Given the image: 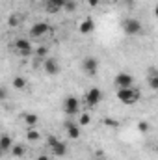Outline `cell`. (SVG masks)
Wrapping results in <instances>:
<instances>
[{
    "label": "cell",
    "instance_id": "obj_1",
    "mask_svg": "<svg viewBox=\"0 0 158 160\" xmlns=\"http://www.w3.org/2000/svg\"><path fill=\"white\" fill-rule=\"evenodd\" d=\"M141 97V91L138 88H119L117 89V99L123 104H136Z\"/></svg>",
    "mask_w": 158,
    "mask_h": 160
},
{
    "label": "cell",
    "instance_id": "obj_2",
    "mask_svg": "<svg viewBox=\"0 0 158 160\" xmlns=\"http://www.w3.org/2000/svg\"><path fill=\"white\" fill-rule=\"evenodd\" d=\"M141 30H143V26H141V21L140 19L130 17V19H125L123 21V32L126 36H140Z\"/></svg>",
    "mask_w": 158,
    "mask_h": 160
},
{
    "label": "cell",
    "instance_id": "obj_3",
    "mask_svg": "<svg viewBox=\"0 0 158 160\" xmlns=\"http://www.w3.org/2000/svg\"><path fill=\"white\" fill-rule=\"evenodd\" d=\"M63 112L67 114V116H77L80 112V102L77 97H73V95H69V97H65V101H63Z\"/></svg>",
    "mask_w": 158,
    "mask_h": 160
},
{
    "label": "cell",
    "instance_id": "obj_4",
    "mask_svg": "<svg viewBox=\"0 0 158 160\" xmlns=\"http://www.w3.org/2000/svg\"><path fill=\"white\" fill-rule=\"evenodd\" d=\"M13 47H15V50H17L21 56H30V54L34 52L32 41H30V39H24V38H19V39H15Z\"/></svg>",
    "mask_w": 158,
    "mask_h": 160
},
{
    "label": "cell",
    "instance_id": "obj_5",
    "mask_svg": "<svg viewBox=\"0 0 158 160\" xmlns=\"http://www.w3.org/2000/svg\"><path fill=\"white\" fill-rule=\"evenodd\" d=\"M101 101H102V91H101L99 88H89V89L86 91V104H87L89 108L97 106Z\"/></svg>",
    "mask_w": 158,
    "mask_h": 160
},
{
    "label": "cell",
    "instance_id": "obj_6",
    "mask_svg": "<svg viewBox=\"0 0 158 160\" xmlns=\"http://www.w3.org/2000/svg\"><path fill=\"white\" fill-rule=\"evenodd\" d=\"M82 69L86 71V75L95 77L97 71H99V62H97V58H91V56L84 58V60H82Z\"/></svg>",
    "mask_w": 158,
    "mask_h": 160
},
{
    "label": "cell",
    "instance_id": "obj_7",
    "mask_svg": "<svg viewBox=\"0 0 158 160\" xmlns=\"http://www.w3.org/2000/svg\"><path fill=\"white\" fill-rule=\"evenodd\" d=\"M50 32V26H48V22H45V21H41V22H36L32 28H30V38H36V39H39L43 36H47Z\"/></svg>",
    "mask_w": 158,
    "mask_h": 160
},
{
    "label": "cell",
    "instance_id": "obj_8",
    "mask_svg": "<svg viewBox=\"0 0 158 160\" xmlns=\"http://www.w3.org/2000/svg\"><path fill=\"white\" fill-rule=\"evenodd\" d=\"M114 84H116V88H132V84H134V78H132V75H128V73H117L116 75V78H114Z\"/></svg>",
    "mask_w": 158,
    "mask_h": 160
},
{
    "label": "cell",
    "instance_id": "obj_9",
    "mask_svg": "<svg viewBox=\"0 0 158 160\" xmlns=\"http://www.w3.org/2000/svg\"><path fill=\"white\" fill-rule=\"evenodd\" d=\"M43 69H45V73H47V75L54 77V75H58V73H60V63H58V60H56V58H47V60L43 62Z\"/></svg>",
    "mask_w": 158,
    "mask_h": 160
},
{
    "label": "cell",
    "instance_id": "obj_10",
    "mask_svg": "<svg viewBox=\"0 0 158 160\" xmlns=\"http://www.w3.org/2000/svg\"><path fill=\"white\" fill-rule=\"evenodd\" d=\"M65 130H67V136L69 140H78L80 138V125L78 123H73V121H65Z\"/></svg>",
    "mask_w": 158,
    "mask_h": 160
},
{
    "label": "cell",
    "instance_id": "obj_11",
    "mask_svg": "<svg viewBox=\"0 0 158 160\" xmlns=\"http://www.w3.org/2000/svg\"><path fill=\"white\" fill-rule=\"evenodd\" d=\"M93 30H95V21H93L91 17L84 19V21H82V22L78 24V32L82 34V36H89Z\"/></svg>",
    "mask_w": 158,
    "mask_h": 160
},
{
    "label": "cell",
    "instance_id": "obj_12",
    "mask_svg": "<svg viewBox=\"0 0 158 160\" xmlns=\"http://www.w3.org/2000/svg\"><path fill=\"white\" fill-rule=\"evenodd\" d=\"M13 145H15V143H13L11 136H9V134H2V138H0V151H2V153H7V151H11Z\"/></svg>",
    "mask_w": 158,
    "mask_h": 160
},
{
    "label": "cell",
    "instance_id": "obj_13",
    "mask_svg": "<svg viewBox=\"0 0 158 160\" xmlns=\"http://www.w3.org/2000/svg\"><path fill=\"white\" fill-rule=\"evenodd\" d=\"M50 151H52V155H54V157L62 158V157H65V155H67V145H65V143L60 140V142H58L54 147H50Z\"/></svg>",
    "mask_w": 158,
    "mask_h": 160
},
{
    "label": "cell",
    "instance_id": "obj_14",
    "mask_svg": "<svg viewBox=\"0 0 158 160\" xmlns=\"http://www.w3.org/2000/svg\"><path fill=\"white\" fill-rule=\"evenodd\" d=\"M147 84H149L151 89L158 91V71H151V73L147 75Z\"/></svg>",
    "mask_w": 158,
    "mask_h": 160
},
{
    "label": "cell",
    "instance_id": "obj_15",
    "mask_svg": "<svg viewBox=\"0 0 158 160\" xmlns=\"http://www.w3.org/2000/svg\"><path fill=\"white\" fill-rule=\"evenodd\" d=\"M22 121L26 123V127H28V128H34V127L37 125L39 118H37L36 114H24V116H22Z\"/></svg>",
    "mask_w": 158,
    "mask_h": 160
},
{
    "label": "cell",
    "instance_id": "obj_16",
    "mask_svg": "<svg viewBox=\"0 0 158 160\" xmlns=\"http://www.w3.org/2000/svg\"><path fill=\"white\" fill-rule=\"evenodd\" d=\"M11 155H13L15 158H22V157L26 155V147L21 145V143H15V145L11 147Z\"/></svg>",
    "mask_w": 158,
    "mask_h": 160
},
{
    "label": "cell",
    "instance_id": "obj_17",
    "mask_svg": "<svg viewBox=\"0 0 158 160\" xmlns=\"http://www.w3.org/2000/svg\"><path fill=\"white\" fill-rule=\"evenodd\" d=\"M26 84H28V82H26L24 77H13V88H15V89H24Z\"/></svg>",
    "mask_w": 158,
    "mask_h": 160
},
{
    "label": "cell",
    "instance_id": "obj_18",
    "mask_svg": "<svg viewBox=\"0 0 158 160\" xmlns=\"http://www.w3.org/2000/svg\"><path fill=\"white\" fill-rule=\"evenodd\" d=\"M26 140H30V142H39L41 134L36 128H28V130H26Z\"/></svg>",
    "mask_w": 158,
    "mask_h": 160
},
{
    "label": "cell",
    "instance_id": "obj_19",
    "mask_svg": "<svg viewBox=\"0 0 158 160\" xmlns=\"http://www.w3.org/2000/svg\"><path fill=\"white\" fill-rule=\"evenodd\" d=\"M89 123H91V116H89L87 112L80 114V119H78V125H80V127H87Z\"/></svg>",
    "mask_w": 158,
    "mask_h": 160
},
{
    "label": "cell",
    "instance_id": "obj_20",
    "mask_svg": "<svg viewBox=\"0 0 158 160\" xmlns=\"http://www.w3.org/2000/svg\"><path fill=\"white\" fill-rule=\"evenodd\" d=\"M34 52H36V56H37V58H41V60H47V54H48V48L41 45V47H37V48L34 50Z\"/></svg>",
    "mask_w": 158,
    "mask_h": 160
},
{
    "label": "cell",
    "instance_id": "obj_21",
    "mask_svg": "<svg viewBox=\"0 0 158 160\" xmlns=\"http://www.w3.org/2000/svg\"><path fill=\"white\" fill-rule=\"evenodd\" d=\"M7 24H9V26H19V24H21V17H19V15H15V13H13V15H9Z\"/></svg>",
    "mask_w": 158,
    "mask_h": 160
},
{
    "label": "cell",
    "instance_id": "obj_22",
    "mask_svg": "<svg viewBox=\"0 0 158 160\" xmlns=\"http://www.w3.org/2000/svg\"><path fill=\"white\" fill-rule=\"evenodd\" d=\"M138 130H140V132H149V130H151V125H149L147 121H140V123H138Z\"/></svg>",
    "mask_w": 158,
    "mask_h": 160
},
{
    "label": "cell",
    "instance_id": "obj_23",
    "mask_svg": "<svg viewBox=\"0 0 158 160\" xmlns=\"http://www.w3.org/2000/svg\"><path fill=\"white\" fill-rule=\"evenodd\" d=\"M58 142H60V138H56L54 134H48V136H47V143H48V147H54Z\"/></svg>",
    "mask_w": 158,
    "mask_h": 160
},
{
    "label": "cell",
    "instance_id": "obj_24",
    "mask_svg": "<svg viewBox=\"0 0 158 160\" xmlns=\"http://www.w3.org/2000/svg\"><path fill=\"white\" fill-rule=\"evenodd\" d=\"M48 2H50V4H54L58 9H63V8H65V4H67V0H48Z\"/></svg>",
    "mask_w": 158,
    "mask_h": 160
},
{
    "label": "cell",
    "instance_id": "obj_25",
    "mask_svg": "<svg viewBox=\"0 0 158 160\" xmlns=\"http://www.w3.org/2000/svg\"><path fill=\"white\" fill-rule=\"evenodd\" d=\"M63 9H67V11H75V9H77V4H75L73 0H67V4H65Z\"/></svg>",
    "mask_w": 158,
    "mask_h": 160
},
{
    "label": "cell",
    "instance_id": "obj_26",
    "mask_svg": "<svg viewBox=\"0 0 158 160\" xmlns=\"http://www.w3.org/2000/svg\"><path fill=\"white\" fill-rule=\"evenodd\" d=\"M104 125H108V127H117L119 125V121H116V119H110V118H104Z\"/></svg>",
    "mask_w": 158,
    "mask_h": 160
},
{
    "label": "cell",
    "instance_id": "obj_27",
    "mask_svg": "<svg viewBox=\"0 0 158 160\" xmlns=\"http://www.w3.org/2000/svg\"><path fill=\"white\" fill-rule=\"evenodd\" d=\"M99 2H101V0H87L89 8H97V6H99Z\"/></svg>",
    "mask_w": 158,
    "mask_h": 160
},
{
    "label": "cell",
    "instance_id": "obj_28",
    "mask_svg": "<svg viewBox=\"0 0 158 160\" xmlns=\"http://www.w3.org/2000/svg\"><path fill=\"white\" fill-rule=\"evenodd\" d=\"M37 160H50V157H48V155H39Z\"/></svg>",
    "mask_w": 158,
    "mask_h": 160
},
{
    "label": "cell",
    "instance_id": "obj_29",
    "mask_svg": "<svg viewBox=\"0 0 158 160\" xmlns=\"http://www.w3.org/2000/svg\"><path fill=\"white\" fill-rule=\"evenodd\" d=\"M0 97H2V99H6V97H7V95H6V88H2V89H0Z\"/></svg>",
    "mask_w": 158,
    "mask_h": 160
},
{
    "label": "cell",
    "instance_id": "obj_30",
    "mask_svg": "<svg viewBox=\"0 0 158 160\" xmlns=\"http://www.w3.org/2000/svg\"><path fill=\"white\" fill-rule=\"evenodd\" d=\"M155 17L158 19V6H155Z\"/></svg>",
    "mask_w": 158,
    "mask_h": 160
},
{
    "label": "cell",
    "instance_id": "obj_31",
    "mask_svg": "<svg viewBox=\"0 0 158 160\" xmlns=\"http://www.w3.org/2000/svg\"><path fill=\"white\" fill-rule=\"evenodd\" d=\"M104 2H108V4H112V2H116V0H104Z\"/></svg>",
    "mask_w": 158,
    "mask_h": 160
},
{
    "label": "cell",
    "instance_id": "obj_32",
    "mask_svg": "<svg viewBox=\"0 0 158 160\" xmlns=\"http://www.w3.org/2000/svg\"><path fill=\"white\" fill-rule=\"evenodd\" d=\"M156 149H158V147H156Z\"/></svg>",
    "mask_w": 158,
    "mask_h": 160
}]
</instances>
